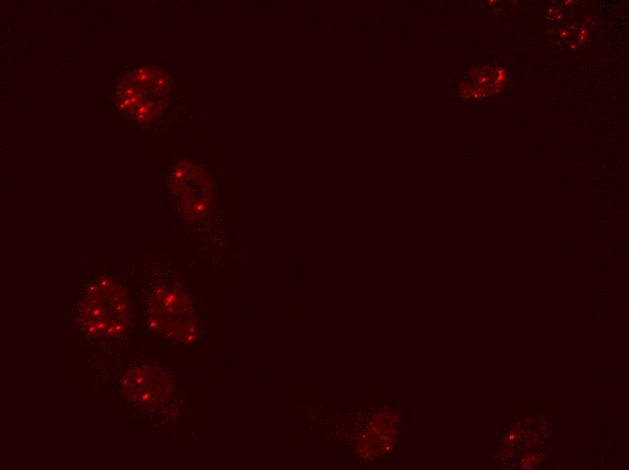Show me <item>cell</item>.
Wrapping results in <instances>:
<instances>
[{
	"mask_svg": "<svg viewBox=\"0 0 629 470\" xmlns=\"http://www.w3.org/2000/svg\"><path fill=\"white\" fill-rule=\"evenodd\" d=\"M128 298L111 277L94 278L79 305L78 324L88 335L117 337L129 324Z\"/></svg>",
	"mask_w": 629,
	"mask_h": 470,
	"instance_id": "cell-1",
	"label": "cell"
},
{
	"mask_svg": "<svg viewBox=\"0 0 629 470\" xmlns=\"http://www.w3.org/2000/svg\"><path fill=\"white\" fill-rule=\"evenodd\" d=\"M147 320L151 330L167 336L189 338L195 331L192 302L177 285L160 283L147 296Z\"/></svg>",
	"mask_w": 629,
	"mask_h": 470,
	"instance_id": "cell-2",
	"label": "cell"
},
{
	"mask_svg": "<svg viewBox=\"0 0 629 470\" xmlns=\"http://www.w3.org/2000/svg\"><path fill=\"white\" fill-rule=\"evenodd\" d=\"M164 80L157 71L139 69L119 84L117 99L119 108L135 119L146 120L157 112V94Z\"/></svg>",
	"mask_w": 629,
	"mask_h": 470,
	"instance_id": "cell-3",
	"label": "cell"
},
{
	"mask_svg": "<svg viewBox=\"0 0 629 470\" xmlns=\"http://www.w3.org/2000/svg\"><path fill=\"white\" fill-rule=\"evenodd\" d=\"M131 376L126 379L124 387L127 395L141 404L158 403L162 395V385L158 384L163 379H158L159 373L144 369L133 371Z\"/></svg>",
	"mask_w": 629,
	"mask_h": 470,
	"instance_id": "cell-4",
	"label": "cell"
}]
</instances>
